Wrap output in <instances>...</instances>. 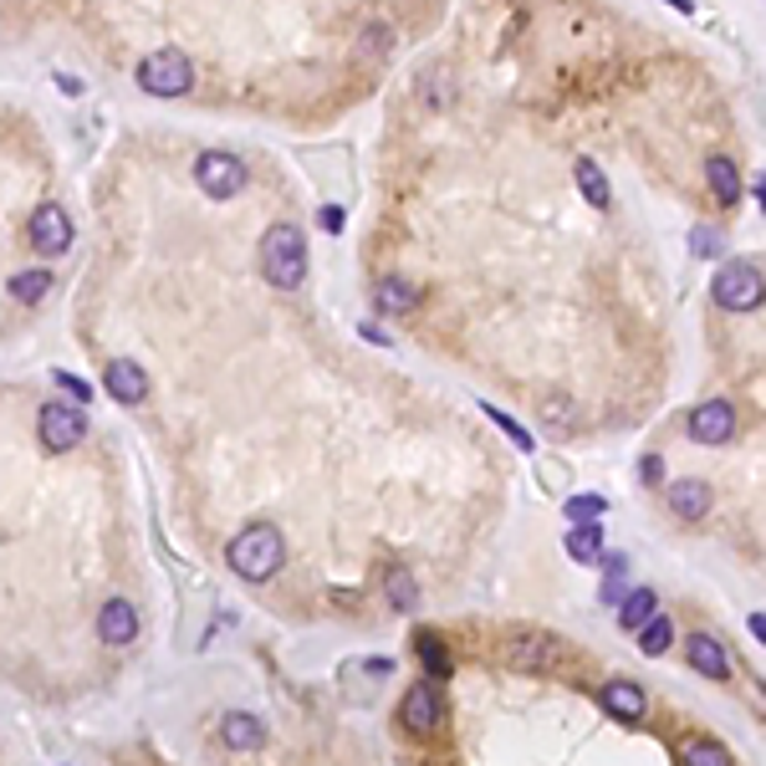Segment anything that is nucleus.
<instances>
[{
	"label": "nucleus",
	"instance_id": "1",
	"mask_svg": "<svg viewBox=\"0 0 766 766\" xmlns=\"http://www.w3.org/2000/svg\"><path fill=\"white\" fill-rule=\"evenodd\" d=\"M225 557H230V572L236 578L266 582V578H277V568L287 562V537L271 521H256V527H246L236 542L225 547Z\"/></svg>",
	"mask_w": 766,
	"mask_h": 766
},
{
	"label": "nucleus",
	"instance_id": "2",
	"mask_svg": "<svg viewBox=\"0 0 766 766\" xmlns=\"http://www.w3.org/2000/svg\"><path fill=\"white\" fill-rule=\"evenodd\" d=\"M261 277L277 291H297L307 281V240L291 220L271 225L261 236Z\"/></svg>",
	"mask_w": 766,
	"mask_h": 766
},
{
	"label": "nucleus",
	"instance_id": "3",
	"mask_svg": "<svg viewBox=\"0 0 766 766\" xmlns=\"http://www.w3.org/2000/svg\"><path fill=\"white\" fill-rule=\"evenodd\" d=\"M711 297H715V307H726V312H752V307L762 302V266L726 261L711 281Z\"/></svg>",
	"mask_w": 766,
	"mask_h": 766
},
{
	"label": "nucleus",
	"instance_id": "4",
	"mask_svg": "<svg viewBox=\"0 0 766 766\" xmlns=\"http://www.w3.org/2000/svg\"><path fill=\"white\" fill-rule=\"evenodd\" d=\"M138 87H144L148 97H185L189 87H195V66H189V56H179V52H154V56H144V66H138Z\"/></svg>",
	"mask_w": 766,
	"mask_h": 766
},
{
	"label": "nucleus",
	"instance_id": "5",
	"mask_svg": "<svg viewBox=\"0 0 766 766\" xmlns=\"http://www.w3.org/2000/svg\"><path fill=\"white\" fill-rule=\"evenodd\" d=\"M195 179H199V189H205L210 199H236L240 189H246V179H251V169H246L236 154L210 148V154H199V159H195Z\"/></svg>",
	"mask_w": 766,
	"mask_h": 766
},
{
	"label": "nucleus",
	"instance_id": "6",
	"mask_svg": "<svg viewBox=\"0 0 766 766\" xmlns=\"http://www.w3.org/2000/svg\"><path fill=\"white\" fill-rule=\"evenodd\" d=\"M37 435L52 455H66V449H77L82 439H87V414H82L77 404H46V410L37 414Z\"/></svg>",
	"mask_w": 766,
	"mask_h": 766
},
{
	"label": "nucleus",
	"instance_id": "7",
	"mask_svg": "<svg viewBox=\"0 0 766 766\" xmlns=\"http://www.w3.org/2000/svg\"><path fill=\"white\" fill-rule=\"evenodd\" d=\"M557 654H562V649H557V639L542 634V629H531V634H511V639L501 644V660L511 664V670H521V674L547 670V664H552Z\"/></svg>",
	"mask_w": 766,
	"mask_h": 766
},
{
	"label": "nucleus",
	"instance_id": "8",
	"mask_svg": "<svg viewBox=\"0 0 766 766\" xmlns=\"http://www.w3.org/2000/svg\"><path fill=\"white\" fill-rule=\"evenodd\" d=\"M66 246H72V220H66L62 205H41L37 215H31V251L37 256H62Z\"/></svg>",
	"mask_w": 766,
	"mask_h": 766
},
{
	"label": "nucleus",
	"instance_id": "9",
	"mask_svg": "<svg viewBox=\"0 0 766 766\" xmlns=\"http://www.w3.org/2000/svg\"><path fill=\"white\" fill-rule=\"evenodd\" d=\"M398 721H404V731L410 736H435L439 721H445V701H439L435 685H414L410 695H404V711H398Z\"/></svg>",
	"mask_w": 766,
	"mask_h": 766
},
{
	"label": "nucleus",
	"instance_id": "10",
	"mask_svg": "<svg viewBox=\"0 0 766 766\" xmlns=\"http://www.w3.org/2000/svg\"><path fill=\"white\" fill-rule=\"evenodd\" d=\"M690 439L695 445H726V439H736V410H731L726 398L701 404V410L690 414Z\"/></svg>",
	"mask_w": 766,
	"mask_h": 766
},
{
	"label": "nucleus",
	"instance_id": "11",
	"mask_svg": "<svg viewBox=\"0 0 766 766\" xmlns=\"http://www.w3.org/2000/svg\"><path fill=\"white\" fill-rule=\"evenodd\" d=\"M598 705H603L613 721H623V726H639L649 711V695L634 685V680H608L603 695H598Z\"/></svg>",
	"mask_w": 766,
	"mask_h": 766
},
{
	"label": "nucleus",
	"instance_id": "12",
	"mask_svg": "<svg viewBox=\"0 0 766 766\" xmlns=\"http://www.w3.org/2000/svg\"><path fill=\"white\" fill-rule=\"evenodd\" d=\"M97 639L113 649L133 644V639H138V608H133L128 598H107L103 613H97Z\"/></svg>",
	"mask_w": 766,
	"mask_h": 766
},
{
	"label": "nucleus",
	"instance_id": "13",
	"mask_svg": "<svg viewBox=\"0 0 766 766\" xmlns=\"http://www.w3.org/2000/svg\"><path fill=\"white\" fill-rule=\"evenodd\" d=\"M220 741H225V752H236V756H251L261 752V741H266V726L256 721L251 711H230L220 721Z\"/></svg>",
	"mask_w": 766,
	"mask_h": 766
},
{
	"label": "nucleus",
	"instance_id": "14",
	"mask_svg": "<svg viewBox=\"0 0 766 766\" xmlns=\"http://www.w3.org/2000/svg\"><path fill=\"white\" fill-rule=\"evenodd\" d=\"M103 383H107V394L118 398V404H144V394H148V379H144V369H138L133 358H113L107 373H103Z\"/></svg>",
	"mask_w": 766,
	"mask_h": 766
},
{
	"label": "nucleus",
	"instance_id": "15",
	"mask_svg": "<svg viewBox=\"0 0 766 766\" xmlns=\"http://www.w3.org/2000/svg\"><path fill=\"white\" fill-rule=\"evenodd\" d=\"M711 486H705V480H674L670 490H664V506H670L674 516H680V521H701L705 511H711Z\"/></svg>",
	"mask_w": 766,
	"mask_h": 766
},
{
	"label": "nucleus",
	"instance_id": "16",
	"mask_svg": "<svg viewBox=\"0 0 766 766\" xmlns=\"http://www.w3.org/2000/svg\"><path fill=\"white\" fill-rule=\"evenodd\" d=\"M705 179H711V195L721 199L726 210H736V205H741V169H736V159L711 154V159H705Z\"/></svg>",
	"mask_w": 766,
	"mask_h": 766
},
{
	"label": "nucleus",
	"instance_id": "17",
	"mask_svg": "<svg viewBox=\"0 0 766 766\" xmlns=\"http://www.w3.org/2000/svg\"><path fill=\"white\" fill-rule=\"evenodd\" d=\"M690 664H695V670H701V674H711V680H726V674H731V660H726V649H721V639H715V634H705V629H701V634H690Z\"/></svg>",
	"mask_w": 766,
	"mask_h": 766
},
{
	"label": "nucleus",
	"instance_id": "18",
	"mask_svg": "<svg viewBox=\"0 0 766 766\" xmlns=\"http://www.w3.org/2000/svg\"><path fill=\"white\" fill-rule=\"evenodd\" d=\"M373 302H379V312H410L414 302H420V287L404 277H379V287H373Z\"/></svg>",
	"mask_w": 766,
	"mask_h": 766
},
{
	"label": "nucleus",
	"instance_id": "19",
	"mask_svg": "<svg viewBox=\"0 0 766 766\" xmlns=\"http://www.w3.org/2000/svg\"><path fill=\"white\" fill-rule=\"evenodd\" d=\"M654 608H660L654 588H634L629 598H619V629H639V623H649L654 619Z\"/></svg>",
	"mask_w": 766,
	"mask_h": 766
},
{
	"label": "nucleus",
	"instance_id": "20",
	"mask_svg": "<svg viewBox=\"0 0 766 766\" xmlns=\"http://www.w3.org/2000/svg\"><path fill=\"white\" fill-rule=\"evenodd\" d=\"M568 552H572V562H603V531H598V521H582V527H572Z\"/></svg>",
	"mask_w": 766,
	"mask_h": 766
},
{
	"label": "nucleus",
	"instance_id": "21",
	"mask_svg": "<svg viewBox=\"0 0 766 766\" xmlns=\"http://www.w3.org/2000/svg\"><path fill=\"white\" fill-rule=\"evenodd\" d=\"M537 420L552 424V429H572L582 414H578V404H572L568 394H547V398H537Z\"/></svg>",
	"mask_w": 766,
	"mask_h": 766
},
{
	"label": "nucleus",
	"instance_id": "22",
	"mask_svg": "<svg viewBox=\"0 0 766 766\" xmlns=\"http://www.w3.org/2000/svg\"><path fill=\"white\" fill-rule=\"evenodd\" d=\"M670 644H674V623H670V619H660V613H654L649 623H639V654L660 660V654H664Z\"/></svg>",
	"mask_w": 766,
	"mask_h": 766
},
{
	"label": "nucleus",
	"instance_id": "23",
	"mask_svg": "<svg viewBox=\"0 0 766 766\" xmlns=\"http://www.w3.org/2000/svg\"><path fill=\"white\" fill-rule=\"evenodd\" d=\"M414 649H420L424 670L435 674V680H449V674H455V664H449V649L439 644L435 634H424V629H420V634H414Z\"/></svg>",
	"mask_w": 766,
	"mask_h": 766
},
{
	"label": "nucleus",
	"instance_id": "24",
	"mask_svg": "<svg viewBox=\"0 0 766 766\" xmlns=\"http://www.w3.org/2000/svg\"><path fill=\"white\" fill-rule=\"evenodd\" d=\"M578 189H582V199L593 205V210H608V179H603V169H598L593 159H578Z\"/></svg>",
	"mask_w": 766,
	"mask_h": 766
},
{
	"label": "nucleus",
	"instance_id": "25",
	"mask_svg": "<svg viewBox=\"0 0 766 766\" xmlns=\"http://www.w3.org/2000/svg\"><path fill=\"white\" fill-rule=\"evenodd\" d=\"M52 291V271H15L11 277V302H41Z\"/></svg>",
	"mask_w": 766,
	"mask_h": 766
},
{
	"label": "nucleus",
	"instance_id": "26",
	"mask_svg": "<svg viewBox=\"0 0 766 766\" xmlns=\"http://www.w3.org/2000/svg\"><path fill=\"white\" fill-rule=\"evenodd\" d=\"M389 603H394L398 613H414V603H420V588H414V572L410 568H394V572H389Z\"/></svg>",
	"mask_w": 766,
	"mask_h": 766
},
{
	"label": "nucleus",
	"instance_id": "27",
	"mask_svg": "<svg viewBox=\"0 0 766 766\" xmlns=\"http://www.w3.org/2000/svg\"><path fill=\"white\" fill-rule=\"evenodd\" d=\"M680 756H685V766H731V752L715 741H690Z\"/></svg>",
	"mask_w": 766,
	"mask_h": 766
},
{
	"label": "nucleus",
	"instance_id": "28",
	"mask_svg": "<svg viewBox=\"0 0 766 766\" xmlns=\"http://www.w3.org/2000/svg\"><path fill=\"white\" fill-rule=\"evenodd\" d=\"M608 511V501L598 496V490H582V496H572L568 501V516H572V527H582V521H598V516Z\"/></svg>",
	"mask_w": 766,
	"mask_h": 766
},
{
	"label": "nucleus",
	"instance_id": "29",
	"mask_svg": "<svg viewBox=\"0 0 766 766\" xmlns=\"http://www.w3.org/2000/svg\"><path fill=\"white\" fill-rule=\"evenodd\" d=\"M623 572H629L623 557H608V562H603V603H619V598H623Z\"/></svg>",
	"mask_w": 766,
	"mask_h": 766
},
{
	"label": "nucleus",
	"instance_id": "30",
	"mask_svg": "<svg viewBox=\"0 0 766 766\" xmlns=\"http://www.w3.org/2000/svg\"><path fill=\"white\" fill-rule=\"evenodd\" d=\"M486 414H490V420H496V424H501V429H506V439H511L516 449H531V445H537V439H531L527 429H521V424L511 420V414H501V410H496V404H486Z\"/></svg>",
	"mask_w": 766,
	"mask_h": 766
},
{
	"label": "nucleus",
	"instance_id": "31",
	"mask_svg": "<svg viewBox=\"0 0 766 766\" xmlns=\"http://www.w3.org/2000/svg\"><path fill=\"white\" fill-rule=\"evenodd\" d=\"M52 383L62 389L66 398H77V404H82V398H93V383H82L77 373H66V369H56V373H52Z\"/></svg>",
	"mask_w": 766,
	"mask_h": 766
},
{
	"label": "nucleus",
	"instance_id": "32",
	"mask_svg": "<svg viewBox=\"0 0 766 766\" xmlns=\"http://www.w3.org/2000/svg\"><path fill=\"white\" fill-rule=\"evenodd\" d=\"M690 251L701 256V261H705V256H721V230H705V225H701V230L690 236Z\"/></svg>",
	"mask_w": 766,
	"mask_h": 766
},
{
	"label": "nucleus",
	"instance_id": "33",
	"mask_svg": "<svg viewBox=\"0 0 766 766\" xmlns=\"http://www.w3.org/2000/svg\"><path fill=\"white\" fill-rule=\"evenodd\" d=\"M389 41H394V31H389V27H369V31H363V41H358V56H369L373 46H379V56H383V52H389Z\"/></svg>",
	"mask_w": 766,
	"mask_h": 766
},
{
	"label": "nucleus",
	"instance_id": "34",
	"mask_svg": "<svg viewBox=\"0 0 766 766\" xmlns=\"http://www.w3.org/2000/svg\"><path fill=\"white\" fill-rule=\"evenodd\" d=\"M343 220H348V215L338 210V205H322V210H318V225H322V230H343Z\"/></svg>",
	"mask_w": 766,
	"mask_h": 766
},
{
	"label": "nucleus",
	"instance_id": "35",
	"mask_svg": "<svg viewBox=\"0 0 766 766\" xmlns=\"http://www.w3.org/2000/svg\"><path fill=\"white\" fill-rule=\"evenodd\" d=\"M660 465H664V460H660V455H644V470H639V476H644V480H649V486H654V480H660V476H664Z\"/></svg>",
	"mask_w": 766,
	"mask_h": 766
},
{
	"label": "nucleus",
	"instance_id": "36",
	"mask_svg": "<svg viewBox=\"0 0 766 766\" xmlns=\"http://www.w3.org/2000/svg\"><path fill=\"white\" fill-rule=\"evenodd\" d=\"M670 6H680V11H690V0H670Z\"/></svg>",
	"mask_w": 766,
	"mask_h": 766
}]
</instances>
